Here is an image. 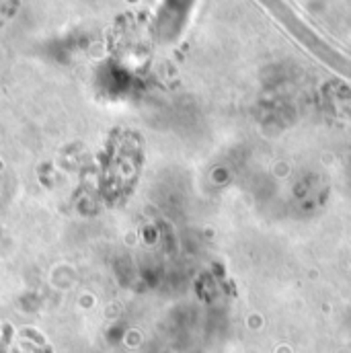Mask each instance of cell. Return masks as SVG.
<instances>
[{"mask_svg":"<svg viewBox=\"0 0 351 353\" xmlns=\"http://www.w3.org/2000/svg\"><path fill=\"white\" fill-rule=\"evenodd\" d=\"M263 2L267 4V8H269V10H273V14H275V17H277V19H279V21H281V23H283V25H285V27H288V29H290V31H292V33H294V35L304 43V46H308L317 56H321L327 64L335 66L339 72L350 74L351 77L350 62H348V60H343L339 54H335L331 48H327V46H325V43H323V41H321V39H319V37H317V35H314V33H312V31H310V29L300 21V19H298V17H296V14L285 6L281 0H263Z\"/></svg>","mask_w":351,"mask_h":353,"instance_id":"6da1fadb","label":"cell"}]
</instances>
